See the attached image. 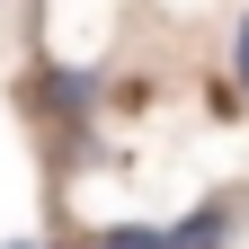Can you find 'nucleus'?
<instances>
[{
    "label": "nucleus",
    "instance_id": "nucleus-1",
    "mask_svg": "<svg viewBox=\"0 0 249 249\" xmlns=\"http://www.w3.org/2000/svg\"><path fill=\"white\" fill-rule=\"evenodd\" d=\"M89 107H98L89 71H62V62H36V71H27V116H36L45 134H80Z\"/></svg>",
    "mask_w": 249,
    "mask_h": 249
},
{
    "label": "nucleus",
    "instance_id": "nucleus-2",
    "mask_svg": "<svg viewBox=\"0 0 249 249\" xmlns=\"http://www.w3.org/2000/svg\"><path fill=\"white\" fill-rule=\"evenodd\" d=\"M231 231H240V205H231V196H205V205L169 231V249H231Z\"/></svg>",
    "mask_w": 249,
    "mask_h": 249
},
{
    "label": "nucleus",
    "instance_id": "nucleus-3",
    "mask_svg": "<svg viewBox=\"0 0 249 249\" xmlns=\"http://www.w3.org/2000/svg\"><path fill=\"white\" fill-rule=\"evenodd\" d=\"M89 249H169V231H151V223H107V231H89Z\"/></svg>",
    "mask_w": 249,
    "mask_h": 249
},
{
    "label": "nucleus",
    "instance_id": "nucleus-4",
    "mask_svg": "<svg viewBox=\"0 0 249 249\" xmlns=\"http://www.w3.org/2000/svg\"><path fill=\"white\" fill-rule=\"evenodd\" d=\"M231 89L249 98V9H240V27H231Z\"/></svg>",
    "mask_w": 249,
    "mask_h": 249
},
{
    "label": "nucleus",
    "instance_id": "nucleus-5",
    "mask_svg": "<svg viewBox=\"0 0 249 249\" xmlns=\"http://www.w3.org/2000/svg\"><path fill=\"white\" fill-rule=\"evenodd\" d=\"M0 249H36V240H0Z\"/></svg>",
    "mask_w": 249,
    "mask_h": 249
}]
</instances>
